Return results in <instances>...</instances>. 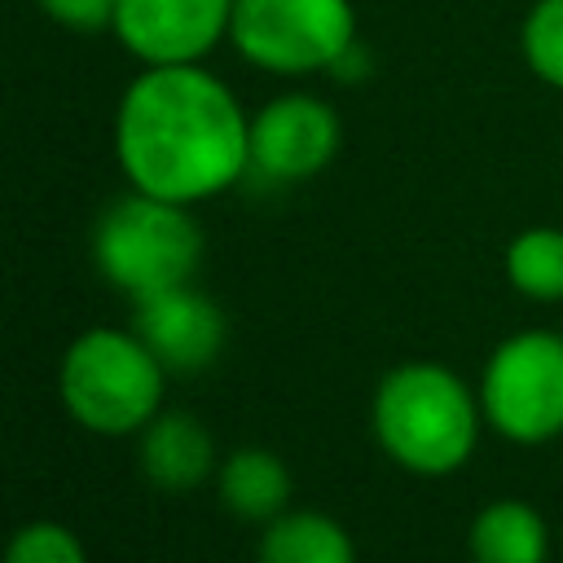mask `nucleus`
I'll return each mask as SVG.
<instances>
[{"label": "nucleus", "instance_id": "1", "mask_svg": "<svg viewBox=\"0 0 563 563\" xmlns=\"http://www.w3.org/2000/svg\"><path fill=\"white\" fill-rule=\"evenodd\" d=\"M114 154L132 189L194 207L251 172V119L202 62L145 66L119 97Z\"/></svg>", "mask_w": 563, "mask_h": 563}, {"label": "nucleus", "instance_id": "2", "mask_svg": "<svg viewBox=\"0 0 563 563\" xmlns=\"http://www.w3.org/2000/svg\"><path fill=\"white\" fill-rule=\"evenodd\" d=\"M378 449L413 475H453L471 462L484 422L479 391L440 361H405L387 369L369 400Z\"/></svg>", "mask_w": 563, "mask_h": 563}, {"label": "nucleus", "instance_id": "3", "mask_svg": "<svg viewBox=\"0 0 563 563\" xmlns=\"http://www.w3.org/2000/svg\"><path fill=\"white\" fill-rule=\"evenodd\" d=\"M167 365L145 347L136 330L79 334L57 369L66 413L97 435H132L163 409Z\"/></svg>", "mask_w": 563, "mask_h": 563}, {"label": "nucleus", "instance_id": "4", "mask_svg": "<svg viewBox=\"0 0 563 563\" xmlns=\"http://www.w3.org/2000/svg\"><path fill=\"white\" fill-rule=\"evenodd\" d=\"M92 260L101 277L128 299L185 286L202 264V229L185 202L154 194L114 198L92 229Z\"/></svg>", "mask_w": 563, "mask_h": 563}, {"label": "nucleus", "instance_id": "5", "mask_svg": "<svg viewBox=\"0 0 563 563\" xmlns=\"http://www.w3.org/2000/svg\"><path fill=\"white\" fill-rule=\"evenodd\" d=\"M484 422L510 444H550L563 435V334L515 330L479 374Z\"/></svg>", "mask_w": 563, "mask_h": 563}, {"label": "nucleus", "instance_id": "6", "mask_svg": "<svg viewBox=\"0 0 563 563\" xmlns=\"http://www.w3.org/2000/svg\"><path fill=\"white\" fill-rule=\"evenodd\" d=\"M233 48L273 75L330 70L356 44L352 0H233Z\"/></svg>", "mask_w": 563, "mask_h": 563}, {"label": "nucleus", "instance_id": "7", "mask_svg": "<svg viewBox=\"0 0 563 563\" xmlns=\"http://www.w3.org/2000/svg\"><path fill=\"white\" fill-rule=\"evenodd\" d=\"M233 0H114L110 31L141 66H189L229 40Z\"/></svg>", "mask_w": 563, "mask_h": 563}, {"label": "nucleus", "instance_id": "8", "mask_svg": "<svg viewBox=\"0 0 563 563\" xmlns=\"http://www.w3.org/2000/svg\"><path fill=\"white\" fill-rule=\"evenodd\" d=\"M339 114L321 97H273L251 114V172L277 185L308 180L339 154Z\"/></svg>", "mask_w": 563, "mask_h": 563}, {"label": "nucleus", "instance_id": "9", "mask_svg": "<svg viewBox=\"0 0 563 563\" xmlns=\"http://www.w3.org/2000/svg\"><path fill=\"white\" fill-rule=\"evenodd\" d=\"M132 330L145 339V347L167 365V374H194L211 365L224 347V312L211 295L185 286L154 290L145 299H132Z\"/></svg>", "mask_w": 563, "mask_h": 563}, {"label": "nucleus", "instance_id": "10", "mask_svg": "<svg viewBox=\"0 0 563 563\" xmlns=\"http://www.w3.org/2000/svg\"><path fill=\"white\" fill-rule=\"evenodd\" d=\"M141 471L167 493H194L216 471V440L189 409H158L141 427Z\"/></svg>", "mask_w": 563, "mask_h": 563}, {"label": "nucleus", "instance_id": "11", "mask_svg": "<svg viewBox=\"0 0 563 563\" xmlns=\"http://www.w3.org/2000/svg\"><path fill=\"white\" fill-rule=\"evenodd\" d=\"M466 550L475 563H545L550 559V523L532 501L501 497V501H488L471 519Z\"/></svg>", "mask_w": 563, "mask_h": 563}, {"label": "nucleus", "instance_id": "12", "mask_svg": "<svg viewBox=\"0 0 563 563\" xmlns=\"http://www.w3.org/2000/svg\"><path fill=\"white\" fill-rule=\"evenodd\" d=\"M220 501L251 523H268L290 501V471L273 449H238L216 471Z\"/></svg>", "mask_w": 563, "mask_h": 563}, {"label": "nucleus", "instance_id": "13", "mask_svg": "<svg viewBox=\"0 0 563 563\" xmlns=\"http://www.w3.org/2000/svg\"><path fill=\"white\" fill-rule=\"evenodd\" d=\"M260 563H356V545L321 510H282L260 537Z\"/></svg>", "mask_w": 563, "mask_h": 563}, {"label": "nucleus", "instance_id": "14", "mask_svg": "<svg viewBox=\"0 0 563 563\" xmlns=\"http://www.w3.org/2000/svg\"><path fill=\"white\" fill-rule=\"evenodd\" d=\"M506 282L537 303L563 299V229H523L506 246Z\"/></svg>", "mask_w": 563, "mask_h": 563}, {"label": "nucleus", "instance_id": "15", "mask_svg": "<svg viewBox=\"0 0 563 563\" xmlns=\"http://www.w3.org/2000/svg\"><path fill=\"white\" fill-rule=\"evenodd\" d=\"M523 57L537 79L563 88V0H537L523 18Z\"/></svg>", "mask_w": 563, "mask_h": 563}, {"label": "nucleus", "instance_id": "16", "mask_svg": "<svg viewBox=\"0 0 563 563\" xmlns=\"http://www.w3.org/2000/svg\"><path fill=\"white\" fill-rule=\"evenodd\" d=\"M0 563H88V554H84L79 537L66 523L35 519V523H26L9 537Z\"/></svg>", "mask_w": 563, "mask_h": 563}, {"label": "nucleus", "instance_id": "17", "mask_svg": "<svg viewBox=\"0 0 563 563\" xmlns=\"http://www.w3.org/2000/svg\"><path fill=\"white\" fill-rule=\"evenodd\" d=\"M40 9L70 31H106L114 22V0H40Z\"/></svg>", "mask_w": 563, "mask_h": 563}]
</instances>
